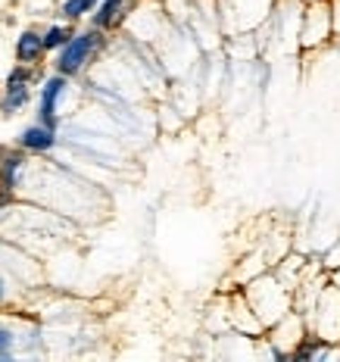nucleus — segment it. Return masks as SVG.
<instances>
[{
  "label": "nucleus",
  "instance_id": "nucleus-2",
  "mask_svg": "<svg viewBox=\"0 0 340 362\" xmlns=\"http://www.w3.org/2000/svg\"><path fill=\"white\" fill-rule=\"evenodd\" d=\"M103 47H107V32H100V28L90 25L88 32H75L69 41L57 50L54 69L59 75H66V78H72V75H78Z\"/></svg>",
  "mask_w": 340,
  "mask_h": 362
},
{
  "label": "nucleus",
  "instance_id": "nucleus-13",
  "mask_svg": "<svg viewBox=\"0 0 340 362\" xmlns=\"http://www.w3.org/2000/svg\"><path fill=\"white\" fill-rule=\"evenodd\" d=\"M13 203H16V191H13V187H6V185H0V213H4V209H10Z\"/></svg>",
  "mask_w": 340,
  "mask_h": 362
},
{
  "label": "nucleus",
  "instance_id": "nucleus-3",
  "mask_svg": "<svg viewBox=\"0 0 340 362\" xmlns=\"http://www.w3.org/2000/svg\"><path fill=\"white\" fill-rule=\"evenodd\" d=\"M41 78V66H13L4 81V97H0V112L4 116H16L19 110L28 107L32 100V85Z\"/></svg>",
  "mask_w": 340,
  "mask_h": 362
},
{
  "label": "nucleus",
  "instance_id": "nucleus-6",
  "mask_svg": "<svg viewBox=\"0 0 340 362\" xmlns=\"http://www.w3.org/2000/svg\"><path fill=\"white\" fill-rule=\"evenodd\" d=\"M138 6V0H100L90 13V25L100 32H112L128 19V13Z\"/></svg>",
  "mask_w": 340,
  "mask_h": 362
},
{
  "label": "nucleus",
  "instance_id": "nucleus-10",
  "mask_svg": "<svg viewBox=\"0 0 340 362\" xmlns=\"http://www.w3.org/2000/svg\"><path fill=\"white\" fill-rule=\"evenodd\" d=\"M75 35V28L72 25H50L47 32H41V41H44V50L47 54H54V50H59L66 41Z\"/></svg>",
  "mask_w": 340,
  "mask_h": 362
},
{
  "label": "nucleus",
  "instance_id": "nucleus-14",
  "mask_svg": "<svg viewBox=\"0 0 340 362\" xmlns=\"http://www.w3.org/2000/svg\"><path fill=\"white\" fill-rule=\"evenodd\" d=\"M6 300V284H4V278H0V303Z\"/></svg>",
  "mask_w": 340,
  "mask_h": 362
},
{
  "label": "nucleus",
  "instance_id": "nucleus-12",
  "mask_svg": "<svg viewBox=\"0 0 340 362\" xmlns=\"http://www.w3.org/2000/svg\"><path fill=\"white\" fill-rule=\"evenodd\" d=\"M13 341H16V337H13V331L0 325V359H10V353H13Z\"/></svg>",
  "mask_w": 340,
  "mask_h": 362
},
{
  "label": "nucleus",
  "instance_id": "nucleus-4",
  "mask_svg": "<svg viewBox=\"0 0 340 362\" xmlns=\"http://www.w3.org/2000/svg\"><path fill=\"white\" fill-rule=\"evenodd\" d=\"M331 32H334V13H331L328 0H309L306 13H303V28H300V44L309 47H322L328 44Z\"/></svg>",
  "mask_w": 340,
  "mask_h": 362
},
{
  "label": "nucleus",
  "instance_id": "nucleus-7",
  "mask_svg": "<svg viewBox=\"0 0 340 362\" xmlns=\"http://www.w3.org/2000/svg\"><path fill=\"white\" fill-rule=\"evenodd\" d=\"M25 165H28V156H25V150H22V147L19 150L0 147V185H6V187H13V191H16L22 172H25Z\"/></svg>",
  "mask_w": 340,
  "mask_h": 362
},
{
  "label": "nucleus",
  "instance_id": "nucleus-1",
  "mask_svg": "<svg viewBox=\"0 0 340 362\" xmlns=\"http://www.w3.org/2000/svg\"><path fill=\"white\" fill-rule=\"evenodd\" d=\"M247 303H250V313L256 315L262 328H271L281 315L291 313V288H284L281 278L266 275L256 278L247 291Z\"/></svg>",
  "mask_w": 340,
  "mask_h": 362
},
{
  "label": "nucleus",
  "instance_id": "nucleus-15",
  "mask_svg": "<svg viewBox=\"0 0 340 362\" xmlns=\"http://www.w3.org/2000/svg\"><path fill=\"white\" fill-rule=\"evenodd\" d=\"M303 4H309V0H303Z\"/></svg>",
  "mask_w": 340,
  "mask_h": 362
},
{
  "label": "nucleus",
  "instance_id": "nucleus-8",
  "mask_svg": "<svg viewBox=\"0 0 340 362\" xmlns=\"http://www.w3.org/2000/svg\"><path fill=\"white\" fill-rule=\"evenodd\" d=\"M19 147L25 150V153H47V150L57 147V132H50V128H44L41 122L22 128L19 134Z\"/></svg>",
  "mask_w": 340,
  "mask_h": 362
},
{
  "label": "nucleus",
  "instance_id": "nucleus-11",
  "mask_svg": "<svg viewBox=\"0 0 340 362\" xmlns=\"http://www.w3.org/2000/svg\"><path fill=\"white\" fill-rule=\"evenodd\" d=\"M100 4V0H63V6H59V13H63L66 22H78L81 16H88V13H94V6Z\"/></svg>",
  "mask_w": 340,
  "mask_h": 362
},
{
  "label": "nucleus",
  "instance_id": "nucleus-9",
  "mask_svg": "<svg viewBox=\"0 0 340 362\" xmlns=\"http://www.w3.org/2000/svg\"><path fill=\"white\" fill-rule=\"evenodd\" d=\"M44 54H47V50H44L41 32L25 28V32L16 37V63H22V66H41Z\"/></svg>",
  "mask_w": 340,
  "mask_h": 362
},
{
  "label": "nucleus",
  "instance_id": "nucleus-5",
  "mask_svg": "<svg viewBox=\"0 0 340 362\" xmlns=\"http://www.w3.org/2000/svg\"><path fill=\"white\" fill-rule=\"evenodd\" d=\"M66 88H69V78H66V75H59V72H54L50 78H44V85H41V100H37V122H41L44 128H50V132H57V125H59L57 107H59V100H63Z\"/></svg>",
  "mask_w": 340,
  "mask_h": 362
}]
</instances>
